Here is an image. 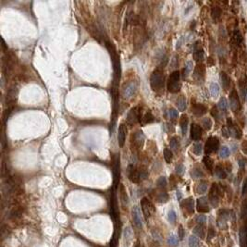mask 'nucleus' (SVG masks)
Instances as JSON below:
<instances>
[{"instance_id": "obj_49", "label": "nucleus", "mask_w": 247, "mask_h": 247, "mask_svg": "<svg viewBox=\"0 0 247 247\" xmlns=\"http://www.w3.org/2000/svg\"><path fill=\"white\" fill-rule=\"evenodd\" d=\"M247 217V203L246 201H244V203L242 206V218H245Z\"/></svg>"}, {"instance_id": "obj_6", "label": "nucleus", "mask_w": 247, "mask_h": 247, "mask_svg": "<svg viewBox=\"0 0 247 247\" xmlns=\"http://www.w3.org/2000/svg\"><path fill=\"white\" fill-rule=\"evenodd\" d=\"M219 147V138L215 136H210L205 144V153L206 155H210L214 152L218 151Z\"/></svg>"}, {"instance_id": "obj_32", "label": "nucleus", "mask_w": 247, "mask_h": 247, "mask_svg": "<svg viewBox=\"0 0 247 247\" xmlns=\"http://www.w3.org/2000/svg\"><path fill=\"white\" fill-rule=\"evenodd\" d=\"M202 126H203V128L206 130H211V128H212V120L209 119V118H205V119H203L202 120Z\"/></svg>"}, {"instance_id": "obj_4", "label": "nucleus", "mask_w": 247, "mask_h": 247, "mask_svg": "<svg viewBox=\"0 0 247 247\" xmlns=\"http://www.w3.org/2000/svg\"><path fill=\"white\" fill-rule=\"evenodd\" d=\"M142 108L137 106V107H133L130 112L128 113V116H127V123L130 124V125H134L135 123L137 122H142Z\"/></svg>"}, {"instance_id": "obj_15", "label": "nucleus", "mask_w": 247, "mask_h": 247, "mask_svg": "<svg viewBox=\"0 0 247 247\" xmlns=\"http://www.w3.org/2000/svg\"><path fill=\"white\" fill-rule=\"evenodd\" d=\"M182 207L183 210L186 211L188 215H192L194 212V201L193 199V197H189V198L183 200L182 203Z\"/></svg>"}, {"instance_id": "obj_20", "label": "nucleus", "mask_w": 247, "mask_h": 247, "mask_svg": "<svg viewBox=\"0 0 247 247\" xmlns=\"http://www.w3.org/2000/svg\"><path fill=\"white\" fill-rule=\"evenodd\" d=\"M179 124H180V129H182L183 134L185 135L187 133V128H188V124H189V119H188V116L186 114H183V116L180 117Z\"/></svg>"}, {"instance_id": "obj_58", "label": "nucleus", "mask_w": 247, "mask_h": 247, "mask_svg": "<svg viewBox=\"0 0 247 247\" xmlns=\"http://www.w3.org/2000/svg\"><path fill=\"white\" fill-rule=\"evenodd\" d=\"M246 100H247V98H246Z\"/></svg>"}, {"instance_id": "obj_51", "label": "nucleus", "mask_w": 247, "mask_h": 247, "mask_svg": "<svg viewBox=\"0 0 247 247\" xmlns=\"http://www.w3.org/2000/svg\"><path fill=\"white\" fill-rule=\"evenodd\" d=\"M170 186H171V189H174L177 185V179L175 178L174 175H171L170 177Z\"/></svg>"}, {"instance_id": "obj_44", "label": "nucleus", "mask_w": 247, "mask_h": 247, "mask_svg": "<svg viewBox=\"0 0 247 247\" xmlns=\"http://www.w3.org/2000/svg\"><path fill=\"white\" fill-rule=\"evenodd\" d=\"M139 170H140V178H141V180L145 179L148 177V172H147L146 169L141 167V168H139Z\"/></svg>"}, {"instance_id": "obj_45", "label": "nucleus", "mask_w": 247, "mask_h": 247, "mask_svg": "<svg viewBox=\"0 0 247 247\" xmlns=\"http://www.w3.org/2000/svg\"><path fill=\"white\" fill-rule=\"evenodd\" d=\"M176 173L178 174V175H179V176H183V173H184V170H185V168H184V166L183 164H179V165H178V166L176 167Z\"/></svg>"}, {"instance_id": "obj_55", "label": "nucleus", "mask_w": 247, "mask_h": 247, "mask_svg": "<svg viewBox=\"0 0 247 247\" xmlns=\"http://www.w3.org/2000/svg\"><path fill=\"white\" fill-rule=\"evenodd\" d=\"M246 193H247V179H245L242 186V194H246Z\"/></svg>"}, {"instance_id": "obj_24", "label": "nucleus", "mask_w": 247, "mask_h": 247, "mask_svg": "<svg viewBox=\"0 0 247 247\" xmlns=\"http://www.w3.org/2000/svg\"><path fill=\"white\" fill-rule=\"evenodd\" d=\"M215 174L218 178H219L221 179H224L227 178V171L222 166H220V165H218V166L215 168Z\"/></svg>"}, {"instance_id": "obj_39", "label": "nucleus", "mask_w": 247, "mask_h": 247, "mask_svg": "<svg viewBox=\"0 0 247 247\" xmlns=\"http://www.w3.org/2000/svg\"><path fill=\"white\" fill-rule=\"evenodd\" d=\"M191 175H192V177L193 179H199V178H202L204 176V173L199 169H193L192 170V172H191Z\"/></svg>"}, {"instance_id": "obj_25", "label": "nucleus", "mask_w": 247, "mask_h": 247, "mask_svg": "<svg viewBox=\"0 0 247 247\" xmlns=\"http://www.w3.org/2000/svg\"><path fill=\"white\" fill-rule=\"evenodd\" d=\"M155 120V117L153 116V114L150 110H148L142 119V123L143 124H149V123H152L154 122Z\"/></svg>"}, {"instance_id": "obj_38", "label": "nucleus", "mask_w": 247, "mask_h": 247, "mask_svg": "<svg viewBox=\"0 0 247 247\" xmlns=\"http://www.w3.org/2000/svg\"><path fill=\"white\" fill-rule=\"evenodd\" d=\"M233 41H234V43L236 44H242V35H241V32L238 31V30H236L235 31H234V34H233Z\"/></svg>"}, {"instance_id": "obj_12", "label": "nucleus", "mask_w": 247, "mask_h": 247, "mask_svg": "<svg viewBox=\"0 0 247 247\" xmlns=\"http://www.w3.org/2000/svg\"><path fill=\"white\" fill-rule=\"evenodd\" d=\"M207 111V107L200 103H194L192 105V112L196 117H202Z\"/></svg>"}, {"instance_id": "obj_26", "label": "nucleus", "mask_w": 247, "mask_h": 247, "mask_svg": "<svg viewBox=\"0 0 247 247\" xmlns=\"http://www.w3.org/2000/svg\"><path fill=\"white\" fill-rule=\"evenodd\" d=\"M193 59L196 62H201L204 59V50L202 48H195L193 52Z\"/></svg>"}, {"instance_id": "obj_35", "label": "nucleus", "mask_w": 247, "mask_h": 247, "mask_svg": "<svg viewBox=\"0 0 247 247\" xmlns=\"http://www.w3.org/2000/svg\"><path fill=\"white\" fill-rule=\"evenodd\" d=\"M170 146L171 149L177 151V150H178V148H179V139H178L177 137H175V136L172 137V138L170 139Z\"/></svg>"}, {"instance_id": "obj_40", "label": "nucleus", "mask_w": 247, "mask_h": 247, "mask_svg": "<svg viewBox=\"0 0 247 247\" xmlns=\"http://www.w3.org/2000/svg\"><path fill=\"white\" fill-rule=\"evenodd\" d=\"M219 107L220 109H222L223 111H227L228 110V102L226 100V98L224 97H221L220 100L219 102Z\"/></svg>"}, {"instance_id": "obj_54", "label": "nucleus", "mask_w": 247, "mask_h": 247, "mask_svg": "<svg viewBox=\"0 0 247 247\" xmlns=\"http://www.w3.org/2000/svg\"><path fill=\"white\" fill-rule=\"evenodd\" d=\"M224 169L226 170V171H230L232 169V164H230L229 162H226L225 163V166H224Z\"/></svg>"}, {"instance_id": "obj_37", "label": "nucleus", "mask_w": 247, "mask_h": 247, "mask_svg": "<svg viewBox=\"0 0 247 247\" xmlns=\"http://www.w3.org/2000/svg\"><path fill=\"white\" fill-rule=\"evenodd\" d=\"M164 157H165V160H166L167 163H170L172 161L173 155H172V152L169 149V148H166V149L164 150Z\"/></svg>"}, {"instance_id": "obj_33", "label": "nucleus", "mask_w": 247, "mask_h": 247, "mask_svg": "<svg viewBox=\"0 0 247 247\" xmlns=\"http://www.w3.org/2000/svg\"><path fill=\"white\" fill-rule=\"evenodd\" d=\"M156 185L159 189L163 190V189H166L167 187V179L166 178H165L164 176L163 177H160L158 179H157V182H156Z\"/></svg>"}, {"instance_id": "obj_57", "label": "nucleus", "mask_w": 247, "mask_h": 247, "mask_svg": "<svg viewBox=\"0 0 247 247\" xmlns=\"http://www.w3.org/2000/svg\"><path fill=\"white\" fill-rule=\"evenodd\" d=\"M177 196H178V199L180 200V198H182V193H180V192H178V193H177Z\"/></svg>"}, {"instance_id": "obj_53", "label": "nucleus", "mask_w": 247, "mask_h": 247, "mask_svg": "<svg viewBox=\"0 0 247 247\" xmlns=\"http://www.w3.org/2000/svg\"><path fill=\"white\" fill-rule=\"evenodd\" d=\"M222 135H223L224 137H226V138H228V137L230 135L229 130L227 128H222Z\"/></svg>"}, {"instance_id": "obj_29", "label": "nucleus", "mask_w": 247, "mask_h": 247, "mask_svg": "<svg viewBox=\"0 0 247 247\" xmlns=\"http://www.w3.org/2000/svg\"><path fill=\"white\" fill-rule=\"evenodd\" d=\"M210 94L213 97H217L219 94V86L216 82H212L210 84Z\"/></svg>"}, {"instance_id": "obj_48", "label": "nucleus", "mask_w": 247, "mask_h": 247, "mask_svg": "<svg viewBox=\"0 0 247 247\" xmlns=\"http://www.w3.org/2000/svg\"><path fill=\"white\" fill-rule=\"evenodd\" d=\"M216 235V232H215V229H214L213 227H210L208 229V234H207V239L208 240H211L212 238H214Z\"/></svg>"}, {"instance_id": "obj_27", "label": "nucleus", "mask_w": 247, "mask_h": 247, "mask_svg": "<svg viewBox=\"0 0 247 247\" xmlns=\"http://www.w3.org/2000/svg\"><path fill=\"white\" fill-rule=\"evenodd\" d=\"M120 200L123 204V206L128 204V196H127V193L125 190V187L123 184H120Z\"/></svg>"}, {"instance_id": "obj_56", "label": "nucleus", "mask_w": 247, "mask_h": 247, "mask_svg": "<svg viewBox=\"0 0 247 247\" xmlns=\"http://www.w3.org/2000/svg\"><path fill=\"white\" fill-rule=\"evenodd\" d=\"M245 159H240L239 161H238V164H239V167L240 168H242V169H243L244 168V166H245Z\"/></svg>"}, {"instance_id": "obj_1", "label": "nucleus", "mask_w": 247, "mask_h": 247, "mask_svg": "<svg viewBox=\"0 0 247 247\" xmlns=\"http://www.w3.org/2000/svg\"><path fill=\"white\" fill-rule=\"evenodd\" d=\"M164 82H165V79H164L163 72L160 70H156L155 71H153L150 77L151 88L154 91L158 92L164 88Z\"/></svg>"}, {"instance_id": "obj_11", "label": "nucleus", "mask_w": 247, "mask_h": 247, "mask_svg": "<svg viewBox=\"0 0 247 247\" xmlns=\"http://www.w3.org/2000/svg\"><path fill=\"white\" fill-rule=\"evenodd\" d=\"M205 74H206V67L205 65L202 64V63H198L194 68V71H193V79L198 81H201L204 80L205 78Z\"/></svg>"}, {"instance_id": "obj_17", "label": "nucleus", "mask_w": 247, "mask_h": 247, "mask_svg": "<svg viewBox=\"0 0 247 247\" xmlns=\"http://www.w3.org/2000/svg\"><path fill=\"white\" fill-rule=\"evenodd\" d=\"M126 134H127V128L124 124H120L119 127V134H118V139H119V144L120 146H123L125 143V139H126Z\"/></svg>"}, {"instance_id": "obj_19", "label": "nucleus", "mask_w": 247, "mask_h": 247, "mask_svg": "<svg viewBox=\"0 0 247 247\" xmlns=\"http://www.w3.org/2000/svg\"><path fill=\"white\" fill-rule=\"evenodd\" d=\"M193 233L198 236L201 239H204L206 236V227L205 224H198L197 226L194 227L193 229Z\"/></svg>"}, {"instance_id": "obj_52", "label": "nucleus", "mask_w": 247, "mask_h": 247, "mask_svg": "<svg viewBox=\"0 0 247 247\" xmlns=\"http://www.w3.org/2000/svg\"><path fill=\"white\" fill-rule=\"evenodd\" d=\"M211 115H212V116H213L214 118H215L216 120L219 118V111H218V108H217L216 107H214L211 109Z\"/></svg>"}, {"instance_id": "obj_3", "label": "nucleus", "mask_w": 247, "mask_h": 247, "mask_svg": "<svg viewBox=\"0 0 247 247\" xmlns=\"http://www.w3.org/2000/svg\"><path fill=\"white\" fill-rule=\"evenodd\" d=\"M221 195H222V192L220 190L219 185L216 183H214L210 188L209 194H208V200L214 207H217L219 206V198L221 197Z\"/></svg>"}, {"instance_id": "obj_41", "label": "nucleus", "mask_w": 247, "mask_h": 247, "mask_svg": "<svg viewBox=\"0 0 247 247\" xmlns=\"http://www.w3.org/2000/svg\"><path fill=\"white\" fill-rule=\"evenodd\" d=\"M229 153L230 152H229V148L227 146H223L221 149H220V151H219V156L222 158H226V157H228L229 156Z\"/></svg>"}, {"instance_id": "obj_22", "label": "nucleus", "mask_w": 247, "mask_h": 247, "mask_svg": "<svg viewBox=\"0 0 247 247\" xmlns=\"http://www.w3.org/2000/svg\"><path fill=\"white\" fill-rule=\"evenodd\" d=\"M220 80H221V84H222V87L225 89V90H228L230 86V78L228 76V74L226 72H221L220 73Z\"/></svg>"}, {"instance_id": "obj_50", "label": "nucleus", "mask_w": 247, "mask_h": 247, "mask_svg": "<svg viewBox=\"0 0 247 247\" xmlns=\"http://www.w3.org/2000/svg\"><path fill=\"white\" fill-rule=\"evenodd\" d=\"M184 229H183V227L180 225L179 227V229H178V234H179V240H183L184 238Z\"/></svg>"}, {"instance_id": "obj_9", "label": "nucleus", "mask_w": 247, "mask_h": 247, "mask_svg": "<svg viewBox=\"0 0 247 247\" xmlns=\"http://www.w3.org/2000/svg\"><path fill=\"white\" fill-rule=\"evenodd\" d=\"M137 91V84L135 81H130L123 88V97L125 99H130V98L133 97Z\"/></svg>"}, {"instance_id": "obj_30", "label": "nucleus", "mask_w": 247, "mask_h": 247, "mask_svg": "<svg viewBox=\"0 0 247 247\" xmlns=\"http://www.w3.org/2000/svg\"><path fill=\"white\" fill-rule=\"evenodd\" d=\"M176 106L179 108V110L184 111L185 108H186V100H185V98L183 96H180L179 99L177 100V102H176Z\"/></svg>"}, {"instance_id": "obj_2", "label": "nucleus", "mask_w": 247, "mask_h": 247, "mask_svg": "<svg viewBox=\"0 0 247 247\" xmlns=\"http://www.w3.org/2000/svg\"><path fill=\"white\" fill-rule=\"evenodd\" d=\"M180 73L179 71H173L169 78L168 81V90L170 93H178L180 90Z\"/></svg>"}, {"instance_id": "obj_31", "label": "nucleus", "mask_w": 247, "mask_h": 247, "mask_svg": "<svg viewBox=\"0 0 247 247\" xmlns=\"http://www.w3.org/2000/svg\"><path fill=\"white\" fill-rule=\"evenodd\" d=\"M189 247H200V242L199 239L196 236H190L189 238Z\"/></svg>"}, {"instance_id": "obj_23", "label": "nucleus", "mask_w": 247, "mask_h": 247, "mask_svg": "<svg viewBox=\"0 0 247 247\" xmlns=\"http://www.w3.org/2000/svg\"><path fill=\"white\" fill-rule=\"evenodd\" d=\"M222 15V10L219 7H214L211 10V17L212 19L215 21H218L220 17Z\"/></svg>"}, {"instance_id": "obj_46", "label": "nucleus", "mask_w": 247, "mask_h": 247, "mask_svg": "<svg viewBox=\"0 0 247 247\" xmlns=\"http://www.w3.org/2000/svg\"><path fill=\"white\" fill-rule=\"evenodd\" d=\"M195 220L198 224H205L206 222V217L204 216V215H199V216L196 217Z\"/></svg>"}, {"instance_id": "obj_16", "label": "nucleus", "mask_w": 247, "mask_h": 247, "mask_svg": "<svg viewBox=\"0 0 247 247\" xmlns=\"http://www.w3.org/2000/svg\"><path fill=\"white\" fill-rule=\"evenodd\" d=\"M133 219L135 226L139 229H142L143 220H142V217H141V212H140V209L138 206H134V208L133 210Z\"/></svg>"}, {"instance_id": "obj_43", "label": "nucleus", "mask_w": 247, "mask_h": 247, "mask_svg": "<svg viewBox=\"0 0 247 247\" xmlns=\"http://www.w3.org/2000/svg\"><path fill=\"white\" fill-rule=\"evenodd\" d=\"M177 220V215L174 210H170L169 212V221L170 223H175Z\"/></svg>"}, {"instance_id": "obj_18", "label": "nucleus", "mask_w": 247, "mask_h": 247, "mask_svg": "<svg viewBox=\"0 0 247 247\" xmlns=\"http://www.w3.org/2000/svg\"><path fill=\"white\" fill-rule=\"evenodd\" d=\"M155 199L158 203H166L169 200V194L167 192H165L163 190H161L159 192H156Z\"/></svg>"}, {"instance_id": "obj_13", "label": "nucleus", "mask_w": 247, "mask_h": 247, "mask_svg": "<svg viewBox=\"0 0 247 247\" xmlns=\"http://www.w3.org/2000/svg\"><path fill=\"white\" fill-rule=\"evenodd\" d=\"M202 134H203L202 128L198 124H195V123L192 124V127H191V138L193 141H198V140L201 139Z\"/></svg>"}, {"instance_id": "obj_21", "label": "nucleus", "mask_w": 247, "mask_h": 247, "mask_svg": "<svg viewBox=\"0 0 247 247\" xmlns=\"http://www.w3.org/2000/svg\"><path fill=\"white\" fill-rule=\"evenodd\" d=\"M207 188H208V183L206 180H201V182L196 185L195 192L198 194H203L207 191Z\"/></svg>"}, {"instance_id": "obj_34", "label": "nucleus", "mask_w": 247, "mask_h": 247, "mask_svg": "<svg viewBox=\"0 0 247 247\" xmlns=\"http://www.w3.org/2000/svg\"><path fill=\"white\" fill-rule=\"evenodd\" d=\"M202 149H203V146L201 143H194L193 145V153L196 156H200L201 153H202Z\"/></svg>"}, {"instance_id": "obj_47", "label": "nucleus", "mask_w": 247, "mask_h": 247, "mask_svg": "<svg viewBox=\"0 0 247 247\" xmlns=\"http://www.w3.org/2000/svg\"><path fill=\"white\" fill-rule=\"evenodd\" d=\"M178 111L176 110V109H174V108H170V110H169V116H170V119H176V118H178Z\"/></svg>"}, {"instance_id": "obj_28", "label": "nucleus", "mask_w": 247, "mask_h": 247, "mask_svg": "<svg viewBox=\"0 0 247 247\" xmlns=\"http://www.w3.org/2000/svg\"><path fill=\"white\" fill-rule=\"evenodd\" d=\"M203 163L205 164L206 168L209 170V171H212L213 170V168H214V161L211 157L209 156H205L203 158Z\"/></svg>"}, {"instance_id": "obj_8", "label": "nucleus", "mask_w": 247, "mask_h": 247, "mask_svg": "<svg viewBox=\"0 0 247 247\" xmlns=\"http://www.w3.org/2000/svg\"><path fill=\"white\" fill-rule=\"evenodd\" d=\"M145 140V136L143 133V131L141 130H137L136 133H134L133 135H131V143H133V146L136 149H141L143 145Z\"/></svg>"}, {"instance_id": "obj_14", "label": "nucleus", "mask_w": 247, "mask_h": 247, "mask_svg": "<svg viewBox=\"0 0 247 247\" xmlns=\"http://www.w3.org/2000/svg\"><path fill=\"white\" fill-rule=\"evenodd\" d=\"M197 211L200 213H207L209 212V206L208 201L206 197H201V198L197 199V205H196Z\"/></svg>"}, {"instance_id": "obj_5", "label": "nucleus", "mask_w": 247, "mask_h": 247, "mask_svg": "<svg viewBox=\"0 0 247 247\" xmlns=\"http://www.w3.org/2000/svg\"><path fill=\"white\" fill-rule=\"evenodd\" d=\"M141 206H142L143 215L146 219L150 218L156 212L155 206L153 205V203L149 199L146 198V197H143V198L141 200Z\"/></svg>"}, {"instance_id": "obj_10", "label": "nucleus", "mask_w": 247, "mask_h": 247, "mask_svg": "<svg viewBox=\"0 0 247 247\" xmlns=\"http://www.w3.org/2000/svg\"><path fill=\"white\" fill-rule=\"evenodd\" d=\"M229 105H230V108H232L234 112L238 111V109L241 107L239 95H238V93L235 89H233L229 94Z\"/></svg>"}, {"instance_id": "obj_36", "label": "nucleus", "mask_w": 247, "mask_h": 247, "mask_svg": "<svg viewBox=\"0 0 247 247\" xmlns=\"http://www.w3.org/2000/svg\"><path fill=\"white\" fill-rule=\"evenodd\" d=\"M193 62H192V61H188V62L186 63V66H185L184 70H183V77H184V78L187 77V76L190 74V72L193 71Z\"/></svg>"}, {"instance_id": "obj_7", "label": "nucleus", "mask_w": 247, "mask_h": 247, "mask_svg": "<svg viewBox=\"0 0 247 247\" xmlns=\"http://www.w3.org/2000/svg\"><path fill=\"white\" fill-rule=\"evenodd\" d=\"M128 178L131 183H139L141 178H140V170L139 168H136L133 165H130L127 170Z\"/></svg>"}, {"instance_id": "obj_42", "label": "nucleus", "mask_w": 247, "mask_h": 247, "mask_svg": "<svg viewBox=\"0 0 247 247\" xmlns=\"http://www.w3.org/2000/svg\"><path fill=\"white\" fill-rule=\"evenodd\" d=\"M168 243H169L170 246L175 247V246H177V245H178V243H179V240H178V238H177L176 236L171 235V236H170V238L168 239Z\"/></svg>"}]
</instances>
